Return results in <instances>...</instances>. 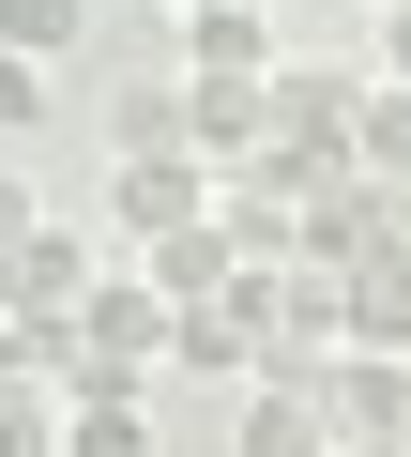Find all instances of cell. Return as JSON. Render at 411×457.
I'll return each mask as SVG.
<instances>
[{
  "instance_id": "cell-1",
  "label": "cell",
  "mask_w": 411,
  "mask_h": 457,
  "mask_svg": "<svg viewBox=\"0 0 411 457\" xmlns=\"http://www.w3.org/2000/svg\"><path fill=\"white\" fill-rule=\"evenodd\" d=\"M183 153L214 168V198L259 183L275 168V77H183Z\"/></svg>"
},
{
  "instance_id": "cell-2",
  "label": "cell",
  "mask_w": 411,
  "mask_h": 457,
  "mask_svg": "<svg viewBox=\"0 0 411 457\" xmlns=\"http://www.w3.org/2000/svg\"><path fill=\"white\" fill-rule=\"evenodd\" d=\"M168 366L183 381H259L275 366V275H229L214 305H183L168 320Z\"/></svg>"
},
{
  "instance_id": "cell-3",
  "label": "cell",
  "mask_w": 411,
  "mask_h": 457,
  "mask_svg": "<svg viewBox=\"0 0 411 457\" xmlns=\"http://www.w3.org/2000/svg\"><path fill=\"white\" fill-rule=\"evenodd\" d=\"M92 275H107V260L46 213L31 245H0V320H16V336H31V320H77V290H92Z\"/></svg>"
},
{
  "instance_id": "cell-4",
  "label": "cell",
  "mask_w": 411,
  "mask_h": 457,
  "mask_svg": "<svg viewBox=\"0 0 411 457\" xmlns=\"http://www.w3.org/2000/svg\"><path fill=\"white\" fill-rule=\"evenodd\" d=\"M320 411H335V442H411V351H335Z\"/></svg>"
},
{
  "instance_id": "cell-5",
  "label": "cell",
  "mask_w": 411,
  "mask_h": 457,
  "mask_svg": "<svg viewBox=\"0 0 411 457\" xmlns=\"http://www.w3.org/2000/svg\"><path fill=\"white\" fill-rule=\"evenodd\" d=\"M107 213L137 228V245H152V228H198V213H214V168H198V153H122Z\"/></svg>"
},
{
  "instance_id": "cell-6",
  "label": "cell",
  "mask_w": 411,
  "mask_h": 457,
  "mask_svg": "<svg viewBox=\"0 0 411 457\" xmlns=\"http://www.w3.org/2000/svg\"><path fill=\"white\" fill-rule=\"evenodd\" d=\"M183 62H198V77H275L290 46H275L259 0H183Z\"/></svg>"
},
{
  "instance_id": "cell-7",
  "label": "cell",
  "mask_w": 411,
  "mask_h": 457,
  "mask_svg": "<svg viewBox=\"0 0 411 457\" xmlns=\"http://www.w3.org/2000/svg\"><path fill=\"white\" fill-rule=\"evenodd\" d=\"M62 457H152V381H77L62 396Z\"/></svg>"
},
{
  "instance_id": "cell-8",
  "label": "cell",
  "mask_w": 411,
  "mask_h": 457,
  "mask_svg": "<svg viewBox=\"0 0 411 457\" xmlns=\"http://www.w3.org/2000/svg\"><path fill=\"white\" fill-rule=\"evenodd\" d=\"M244 457H335L320 381H244Z\"/></svg>"
},
{
  "instance_id": "cell-9",
  "label": "cell",
  "mask_w": 411,
  "mask_h": 457,
  "mask_svg": "<svg viewBox=\"0 0 411 457\" xmlns=\"http://www.w3.org/2000/svg\"><path fill=\"white\" fill-rule=\"evenodd\" d=\"M137 275H152L168 305H214V290L244 275V260H229V228H214V213H198V228H152V245H137Z\"/></svg>"
},
{
  "instance_id": "cell-10",
  "label": "cell",
  "mask_w": 411,
  "mask_h": 457,
  "mask_svg": "<svg viewBox=\"0 0 411 457\" xmlns=\"http://www.w3.org/2000/svg\"><path fill=\"white\" fill-rule=\"evenodd\" d=\"M350 351H411V228L381 260H350Z\"/></svg>"
},
{
  "instance_id": "cell-11",
  "label": "cell",
  "mask_w": 411,
  "mask_h": 457,
  "mask_svg": "<svg viewBox=\"0 0 411 457\" xmlns=\"http://www.w3.org/2000/svg\"><path fill=\"white\" fill-rule=\"evenodd\" d=\"M350 168L411 198V92H396V77H366V107H350Z\"/></svg>"
},
{
  "instance_id": "cell-12",
  "label": "cell",
  "mask_w": 411,
  "mask_h": 457,
  "mask_svg": "<svg viewBox=\"0 0 411 457\" xmlns=\"http://www.w3.org/2000/svg\"><path fill=\"white\" fill-rule=\"evenodd\" d=\"M214 228H229V260H244V275H290V198H275V183H229Z\"/></svg>"
},
{
  "instance_id": "cell-13",
  "label": "cell",
  "mask_w": 411,
  "mask_h": 457,
  "mask_svg": "<svg viewBox=\"0 0 411 457\" xmlns=\"http://www.w3.org/2000/svg\"><path fill=\"white\" fill-rule=\"evenodd\" d=\"M92 31V0H0V46H16V62H62Z\"/></svg>"
},
{
  "instance_id": "cell-14",
  "label": "cell",
  "mask_w": 411,
  "mask_h": 457,
  "mask_svg": "<svg viewBox=\"0 0 411 457\" xmlns=\"http://www.w3.org/2000/svg\"><path fill=\"white\" fill-rule=\"evenodd\" d=\"M0 457H62V381H0Z\"/></svg>"
},
{
  "instance_id": "cell-15",
  "label": "cell",
  "mask_w": 411,
  "mask_h": 457,
  "mask_svg": "<svg viewBox=\"0 0 411 457\" xmlns=\"http://www.w3.org/2000/svg\"><path fill=\"white\" fill-rule=\"evenodd\" d=\"M107 137H122V153H183V92H122Z\"/></svg>"
},
{
  "instance_id": "cell-16",
  "label": "cell",
  "mask_w": 411,
  "mask_h": 457,
  "mask_svg": "<svg viewBox=\"0 0 411 457\" xmlns=\"http://www.w3.org/2000/svg\"><path fill=\"white\" fill-rule=\"evenodd\" d=\"M46 122V62H16V46H0V137H31Z\"/></svg>"
},
{
  "instance_id": "cell-17",
  "label": "cell",
  "mask_w": 411,
  "mask_h": 457,
  "mask_svg": "<svg viewBox=\"0 0 411 457\" xmlns=\"http://www.w3.org/2000/svg\"><path fill=\"white\" fill-rule=\"evenodd\" d=\"M31 228H46V198H31L16 168H0V245H31Z\"/></svg>"
},
{
  "instance_id": "cell-18",
  "label": "cell",
  "mask_w": 411,
  "mask_h": 457,
  "mask_svg": "<svg viewBox=\"0 0 411 457\" xmlns=\"http://www.w3.org/2000/svg\"><path fill=\"white\" fill-rule=\"evenodd\" d=\"M381 77L411 92V0H396V16H381Z\"/></svg>"
},
{
  "instance_id": "cell-19",
  "label": "cell",
  "mask_w": 411,
  "mask_h": 457,
  "mask_svg": "<svg viewBox=\"0 0 411 457\" xmlns=\"http://www.w3.org/2000/svg\"><path fill=\"white\" fill-rule=\"evenodd\" d=\"M0 381H31V366H16V320H0Z\"/></svg>"
},
{
  "instance_id": "cell-20",
  "label": "cell",
  "mask_w": 411,
  "mask_h": 457,
  "mask_svg": "<svg viewBox=\"0 0 411 457\" xmlns=\"http://www.w3.org/2000/svg\"><path fill=\"white\" fill-rule=\"evenodd\" d=\"M335 457H411V442H335Z\"/></svg>"
},
{
  "instance_id": "cell-21",
  "label": "cell",
  "mask_w": 411,
  "mask_h": 457,
  "mask_svg": "<svg viewBox=\"0 0 411 457\" xmlns=\"http://www.w3.org/2000/svg\"><path fill=\"white\" fill-rule=\"evenodd\" d=\"M168 16H183V0H168Z\"/></svg>"
},
{
  "instance_id": "cell-22",
  "label": "cell",
  "mask_w": 411,
  "mask_h": 457,
  "mask_svg": "<svg viewBox=\"0 0 411 457\" xmlns=\"http://www.w3.org/2000/svg\"><path fill=\"white\" fill-rule=\"evenodd\" d=\"M381 16H396V0H381Z\"/></svg>"
}]
</instances>
